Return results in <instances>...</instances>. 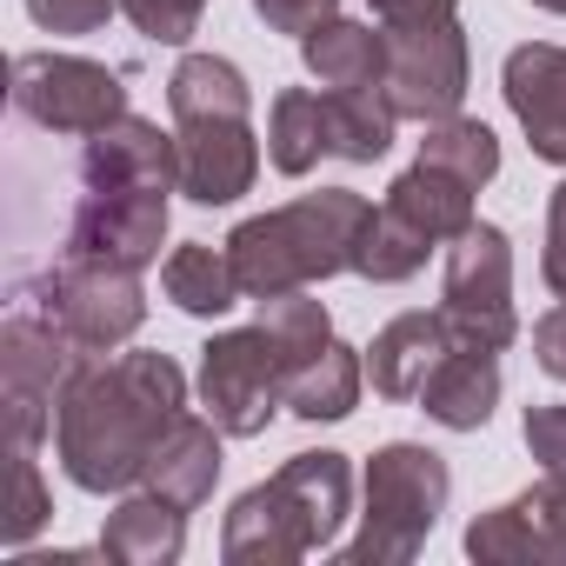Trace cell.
Returning a JSON list of instances; mask_svg holds the SVG:
<instances>
[{
	"mask_svg": "<svg viewBox=\"0 0 566 566\" xmlns=\"http://www.w3.org/2000/svg\"><path fill=\"white\" fill-rule=\"evenodd\" d=\"M180 413H187V374L167 354L87 360L54 413L61 473L81 493H127L147 480V460Z\"/></svg>",
	"mask_w": 566,
	"mask_h": 566,
	"instance_id": "1",
	"label": "cell"
},
{
	"mask_svg": "<svg viewBox=\"0 0 566 566\" xmlns=\"http://www.w3.org/2000/svg\"><path fill=\"white\" fill-rule=\"evenodd\" d=\"M374 220V200L354 187H321L301 193L273 213H253L227 233V260L240 273L247 301H273V294H301L314 280H334L354 266L360 233Z\"/></svg>",
	"mask_w": 566,
	"mask_h": 566,
	"instance_id": "2",
	"label": "cell"
},
{
	"mask_svg": "<svg viewBox=\"0 0 566 566\" xmlns=\"http://www.w3.org/2000/svg\"><path fill=\"white\" fill-rule=\"evenodd\" d=\"M354 513V467L347 453H294L273 480L247 486L227 506L220 559L227 566H294L307 553H327Z\"/></svg>",
	"mask_w": 566,
	"mask_h": 566,
	"instance_id": "3",
	"label": "cell"
},
{
	"mask_svg": "<svg viewBox=\"0 0 566 566\" xmlns=\"http://www.w3.org/2000/svg\"><path fill=\"white\" fill-rule=\"evenodd\" d=\"M453 493V473L433 447L394 440L367 460V506H360V533L340 546L347 566H407L427 533L440 526Z\"/></svg>",
	"mask_w": 566,
	"mask_h": 566,
	"instance_id": "4",
	"label": "cell"
},
{
	"mask_svg": "<svg viewBox=\"0 0 566 566\" xmlns=\"http://www.w3.org/2000/svg\"><path fill=\"white\" fill-rule=\"evenodd\" d=\"M87 367V347L48 321L34 301H21L0 327V407H8V447L34 453L54 433L61 394L74 387V374Z\"/></svg>",
	"mask_w": 566,
	"mask_h": 566,
	"instance_id": "5",
	"label": "cell"
},
{
	"mask_svg": "<svg viewBox=\"0 0 566 566\" xmlns=\"http://www.w3.org/2000/svg\"><path fill=\"white\" fill-rule=\"evenodd\" d=\"M287 380H294V354L280 347L266 321L213 334L200 347V407L227 440L266 433V420L287 407Z\"/></svg>",
	"mask_w": 566,
	"mask_h": 566,
	"instance_id": "6",
	"label": "cell"
},
{
	"mask_svg": "<svg viewBox=\"0 0 566 566\" xmlns=\"http://www.w3.org/2000/svg\"><path fill=\"white\" fill-rule=\"evenodd\" d=\"M440 314H447V327H453L460 347L506 354V347L520 340V314H513V247H506L500 227L473 220V227L447 247Z\"/></svg>",
	"mask_w": 566,
	"mask_h": 566,
	"instance_id": "7",
	"label": "cell"
},
{
	"mask_svg": "<svg viewBox=\"0 0 566 566\" xmlns=\"http://www.w3.org/2000/svg\"><path fill=\"white\" fill-rule=\"evenodd\" d=\"M21 301H34L48 321H61L87 354H114L147 321L140 273L134 266H101V260H61V266H48L34 287H21Z\"/></svg>",
	"mask_w": 566,
	"mask_h": 566,
	"instance_id": "8",
	"label": "cell"
},
{
	"mask_svg": "<svg viewBox=\"0 0 566 566\" xmlns=\"http://www.w3.org/2000/svg\"><path fill=\"white\" fill-rule=\"evenodd\" d=\"M14 107L48 134L87 140L127 114V87L114 67L81 61V54H21L14 61Z\"/></svg>",
	"mask_w": 566,
	"mask_h": 566,
	"instance_id": "9",
	"label": "cell"
},
{
	"mask_svg": "<svg viewBox=\"0 0 566 566\" xmlns=\"http://www.w3.org/2000/svg\"><path fill=\"white\" fill-rule=\"evenodd\" d=\"M174 187H87L74 220H67V247L61 260H101V266H154L167 247V200Z\"/></svg>",
	"mask_w": 566,
	"mask_h": 566,
	"instance_id": "10",
	"label": "cell"
},
{
	"mask_svg": "<svg viewBox=\"0 0 566 566\" xmlns=\"http://www.w3.org/2000/svg\"><path fill=\"white\" fill-rule=\"evenodd\" d=\"M387 34V101L400 120H447L467 101V34L460 21L433 28H380Z\"/></svg>",
	"mask_w": 566,
	"mask_h": 566,
	"instance_id": "11",
	"label": "cell"
},
{
	"mask_svg": "<svg viewBox=\"0 0 566 566\" xmlns=\"http://www.w3.org/2000/svg\"><path fill=\"white\" fill-rule=\"evenodd\" d=\"M180 140V193L193 207H233L260 180V134L253 114H213V120H174Z\"/></svg>",
	"mask_w": 566,
	"mask_h": 566,
	"instance_id": "12",
	"label": "cell"
},
{
	"mask_svg": "<svg viewBox=\"0 0 566 566\" xmlns=\"http://www.w3.org/2000/svg\"><path fill=\"white\" fill-rule=\"evenodd\" d=\"M500 87H506V107H513L526 147L539 160L566 167V48H553V41L513 48L500 67Z\"/></svg>",
	"mask_w": 566,
	"mask_h": 566,
	"instance_id": "13",
	"label": "cell"
},
{
	"mask_svg": "<svg viewBox=\"0 0 566 566\" xmlns=\"http://www.w3.org/2000/svg\"><path fill=\"white\" fill-rule=\"evenodd\" d=\"M81 187H174L180 193V140L140 114H120L114 127L87 134Z\"/></svg>",
	"mask_w": 566,
	"mask_h": 566,
	"instance_id": "14",
	"label": "cell"
},
{
	"mask_svg": "<svg viewBox=\"0 0 566 566\" xmlns=\"http://www.w3.org/2000/svg\"><path fill=\"white\" fill-rule=\"evenodd\" d=\"M447 347H453L447 314H400V321H387V327L374 334V347H367L374 394H380V400H420V387H427V374L447 360Z\"/></svg>",
	"mask_w": 566,
	"mask_h": 566,
	"instance_id": "15",
	"label": "cell"
},
{
	"mask_svg": "<svg viewBox=\"0 0 566 566\" xmlns=\"http://www.w3.org/2000/svg\"><path fill=\"white\" fill-rule=\"evenodd\" d=\"M493 407H500V354H486V347H447V360L427 374V387H420V413L427 420H440L447 433H480L486 420H493Z\"/></svg>",
	"mask_w": 566,
	"mask_h": 566,
	"instance_id": "16",
	"label": "cell"
},
{
	"mask_svg": "<svg viewBox=\"0 0 566 566\" xmlns=\"http://www.w3.org/2000/svg\"><path fill=\"white\" fill-rule=\"evenodd\" d=\"M101 553L120 566H174L187 553V506L154 486L127 493L101 526Z\"/></svg>",
	"mask_w": 566,
	"mask_h": 566,
	"instance_id": "17",
	"label": "cell"
},
{
	"mask_svg": "<svg viewBox=\"0 0 566 566\" xmlns=\"http://www.w3.org/2000/svg\"><path fill=\"white\" fill-rule=\"evenodd\" d=\"M213 480H220V427L200 420V413H180L174 433L154 447L140 486H154V493H167V500H180L193 513L200 500H213Z\"/></svg>",
	"mask_w": 566,
	"mask_h": 566,
	"instance_id": "18",
	"label": "cell"
},
{
	"mask_svg": "<svg viewBox=\"0 0 566 566\" xmlns=\"http://www.w3.org/2000/svg\"><path fill=\"white\" fill-rule=\"evenodd\" d=\"M301 61L321 87H387V34H374L367 21H347V14L314 28L301 41Z\"/></svg>",
	"mask_w": 566,
	"mask_h": 566,
	"instance_id": "19",
	"label": "cell"
},
{
	"mask_svg": "<svg viewBox=\"0 0 566 566\" xmlns=\"http://www.w3.org/2000/svg\"><path fill=\"white\" fill-rule=\"evenodd\" d=\"M160 294L180 307V314H200V321H220L227 307H240V273L227 260V247H207V240H187L167 253L160 266Z\"/></svg>",
	"mask_w": 566,
	"mask_h": 566,
	"instance_id": "20",
	"label": "cell"
},
{
	"mask_svg": "<svg viewBox=\"0 0 566 566\" xmlns=\"http://www.w3.org/2000/svg\"><path fill=\"white\" fill-rule=\"evenodd\" d=\"M473 193H480V187H467L460 174H447V167H433V160H413V167L387 187V207H400L420 233H433V240L447 247V240H460V233L473 227Z\"/></svg>",
	"mask_w": 566,
	"mask_h": 566,
	"instance_id": "21",
	"label": "cell"
},
{
	"mask_svg": "<svg viewBox=\"0 0 566 566\" xmlns=\"http://www.w3.org/2000/svg\"><path fill=\"white\" fill-rule=\"evenodd\" d=\"M327 154H334L327 101H321V94H307V87L273 94V107H266V160L287 174V180H301V174H314Z\"/></svg>",
	"mask_w": 566,
	"mask_h": 566,
	"instance_id": "22",
	"label": "cell"
},
{
	"mask_svg": "<svg viewBox=\"0 0 566 566\" xmlns=\"http://www.w3.org/2000/svg\"><path fill=\"white\" fill-rule=\"evenodd\" d=\"M327 134H334V154L354 160V167H374L387 147H394V127H400V107L387 101V87H327Z\"/></svg>",
	"mask_w": 566,
	"mask_h": 566,
	"instance_id": "23",
	"label": "cell"
},
{
	"mask_svg": "<svg viewBox=\"0 0 566 566\" xmlns=\"http://www.w3.org/2000/svg\"><path fill=\"white\" fill-rule=\"evenodd\" d=\"M360 387H367V360L347 340H327L287 380V413H301V420H347L360 407Z\"/></svg>",
	"mask_w": 566,
	"mask_h": 566,
	"instance_id": "24",
	"label": "cell"
},
{
	"mask_svg": "<svg viewBox=\"0 0 566 566\" xmlns=\"http://www.w3.org/2000/svg\"><path fill=\"white\" fill-rule=\"evenodd\" d=\"M440 240L433 233H420L400 207H374V220H367V233H360V253H354V273L360 280H374V287H400V280H413L420 266H427V253H433Z\"/></svg>",
	"mask_w": 566,
	"mask_h": 566,
	"instance_id": "25",
	"label": "cell"
},
{
	"mask_svg": "<svg viewBox=\"0 0 566 566\" xmlns=\"http://www.w3.org/2000/svg\"><path fill=\"white\" fill-rule=\"evenodd\" d=\"M167 107L174 120H213V114H253V87L233 61L220 54H187L167 81Z\"/></svg>",
	"mask_w": 566,
	"mask_h": 566,
	"instance_id": "26",
	"label": "cell"
},
{
	"mask_svg": "<svg viewBox=\"0 0 566 566\" xmlns=\"http://www.w3.org/2000/svg\"><path fill=\"white\" fill-rule=\"evenodd\" d=\"M420 160L460 174L467 187H486L500 174V140L486 120H467V114H447V120H427V140H420Z\"/></svg>",
	"mask_w": 566,
	"mask_h": 566,
	"instance_id": "27",
	"label": "cell"
},
{
	"mask_svg": "<svg viewBox=\"0 0 566 566\" xmlns=\"http://www.w3.org/2000/svg\"><path fill=\"white\" fill-rule=\"evenodd\" d=\"M467 553L486 559V566H539V546H533V526H526L520 500L480 513V520L467 526Z\"/></svg>",
	"mask_w": 566,
	"mask_h": 566,
	"instance_id": "28",
	"label": "cell"
},
{
	"mask_svg": "<svg viewBox=\"0 0 566 566\" xmlns=\"http://www.w3.org/2000/svg\"><path fill=\"white\" fill-rule=\"evenodd\" d=\"M8 460H14V493H8V513H0V539H8V546H28V539L48 526L54 500H48V480H41L34 453L8 447Z\"/></svg>",
	"mask_w": 566,
	"mask_h": 566,
	"instance_id": "29",
	"label": "cell"
},
{
	"mask_svg": "<svg viewBox=\"0 0 566 566\" xmlns=\"http://www.w3.org/2000/svg\"><path fill=\"white\" fill-rule=\"evenodd\" d=\"M520 513L533 526L539 566H566V473H546L539 486H526L520 493Z\"/></svg>",
	"mask_w": 566,
	"mask_h": 566,
	"instance_id": "30",
	"label": "cell"
},
{
	"mask_svg": "<svg viewBox=\"0 0 566 566\" xmlns=\"http://www.w3.org/2000/svg\"><path fill=\"white\" fill-rule=\"evenodd\" d=\"M120 14L147 34V41H160V48H180V41H193L200 34V14H207V0H120Z\"/></svg>",
	"mask_w": 566,
	"mask_h": 566,
	"instance_id": "31",
	"label": "cell"
},
{
	"mask_svg": "<svg viewBox=\"0 0 566 566\" xmlns=\"http://www.w3.org/2000/svg\"><path fill=\"white\" fill-rule=\"evenodd\" d=\"M28 14L48 34H101L120 14V0H28Z\"/></svg>",
	"mask_w": 566,
	"mask_h": 566,
	"instance_id": "32",
	"label": "cell"
},
{
	"mask_svg": "<svg viewBox=\"0 0 566 566\" xmlns=\"http://www.w3.org/2000/svg\"><path fill=\"white\" fill-rule=\"evenodd\" d=\"M253 14H260L273 34H294V41H307L314 28H327V21L340 14V0H253Z\"/></svg>",
	"mask_w": 566,
	"mask_h": 566,
	"instance_id": "33",
	"label": "cell"
},
{
	"mask_svg": "<svg viewBox=\"0 0 566 566\" xmlns=\"http://www.w3.org/2000/svg\"><path fill=\"white\" fill-rule=\"evenodd\" d=\"M526 447L546 473H566V407H533L526 413Z\"/></svg>",
	"mask_w": 566,
	"mask_h": 566,
	"instance_id": "34",
	"label": "cell"
},
{
	"mask_svg": "<svg viewBox=\"0 0 566 566\" xmlns=\"http://www.w3.org/2000/svg\"><path fill=\"white\" fill-rule=\"evenodd\" d=\"M539 280L566 301V180L553 187V207H546V253H539Z\"/></svg>",
	"mask_w": 566,
	"mask_h": 566,
	"instance_id": "35",
	"label": "cell"
},
{
	"mask_svg": "<svg viewBox=\"0 0 566 566\" xmlns=\"http://www.w3.org/2000/svg\"><path fill=\"white\" fill-rule=\"evenodd\" d=\"M380 28H433V21H460V0H374Z\"/></svg>",
	"mask_w": 566,
	"mask_h": 566,
	"instance_id": "36",
	"label": "cell"
},
{
	"mask_svg": "<svg viewBox=\"0 0 566 566\" xmlns=\"http://www.w3.org/2000/svg\"><path fill=\"white\" fill-rule=\"evenodd\" d=\"M533 360H539L553 380H566V301H559L553 314H539V327H533Z\"/></svg>",
	"mask_w": 566,
	"mask_h": 566,
	"instance_id": "37",
	"label": "cell"
},
{
	"mask_svg": "<svg viewBox=\"0 0 566 566\" xmlns=\"http://www.w3.org/2000/svg\"><path fill=\"white\" fill-rule=\"evenodd\" d=\"M533 8H546V14H566V0H533Z\"/></svg>",
	"mask_w": 566,
	"mask_h": 566,
	"instance_id": "38",
	"label": "cell"
}]
</instances>
